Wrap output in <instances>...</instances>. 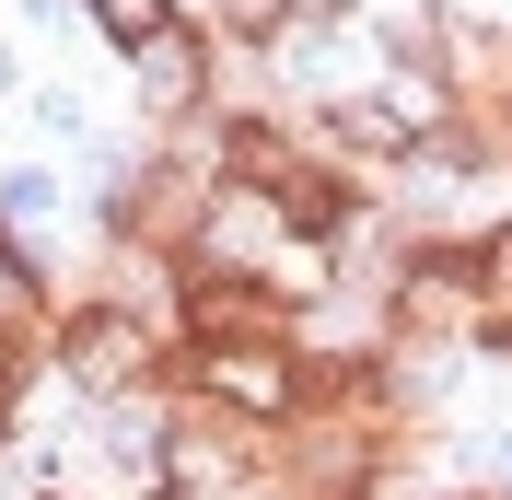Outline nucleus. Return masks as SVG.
I'll list each match as a JSON object with an SVG mask.
<instances>
[{
	"label": "nucleus",
	"mask_w": 512,
	"mask_h": 500,
	"mask_svg": "<svg viewBox=\"0 0 512 500\" xmlns=\"http://www.w3.org/2000/svg\"><path fill=\"white\" fill-rule=\"evenodd\" d=\"M47 361H59L94 407H117V396H175V326L140 314V303H117V291L70 303L59 326H47Z\"/></svg>",
	"instance_id": "f03ea898"
},
{
	"label": "nucleus",
	"mask_w": 512,
	"mask_h": 500,
	"mask_svg": "<svg viewBox=\"0 0 512 500\" xmlns=\"http://www.w3.org/2000/svg\"><path fill=\"white\" fill-rule=\"evenodd\" d=\"M82 12H94V35H105V47H117V59H152L163 35L187 24L175 0H82Z\"/></svg>",
	"instance_id": "20e7f679"
},
{
	"label": "nucleus",
	"mask_w": 512,
	"mask_h": 500,
	"mask_svg": "<svg viewBox=\"0 0 512 500\" xmlns=\"http://www.w3.org/2000/svg\"><path fill=\"white\" fill-rule=\"evenodd\" d=\"M478 291H489V314H512V210L478 233Z\"/></svg>",
	"instance_id": "39448f33"
},
{
	"label": "nucleus",
	"mask_w": 512,
	"mask_h": 500,
	"mask_svg": "<svg viewBox=\"0 0 512 500\" xmlns=\"http://www.w3.org/2000/svg\"><path fill=\"white\" fill-rule=\"evenodd\" d=\"M24 384H35V338H12V326H0V419L24 407Z\"/></svg>",
	"instance_id": "423d86ee"
},
{
	"label": "nucleus",
	"mask_w": 512,
	"mask_h": 500,
	"mask_svg": "<svg viewBox=\"0 0 512 500\" xmlns=\"http://www.w3.org/2000/svg\"><path fill=\"white\" fill-rule=\"evenodd\" d=\"M128 70H152V82H140V94H152V117H175V128L210 117V35H198V24H175L152 59H128Z\"/></svg>",
	"instance_id": "7ed1b4c3"
},
{
	"label": "nucleus",
	"mask_w": 512,
	"mask_h": 500,
	"mask_svg": "<svg viewBox=\"0 0 512 500\" xmlns=\"http://www.w3.org/2000/svg\"><path fill=\"white\" fill-rule=\"evenodd\" d=\"M175 396L233 419V431H303L315 419V349L303 338H245V349H175Z\"/></svg>",
	"instance_id": "f257e3e1"
}]
</instances>
